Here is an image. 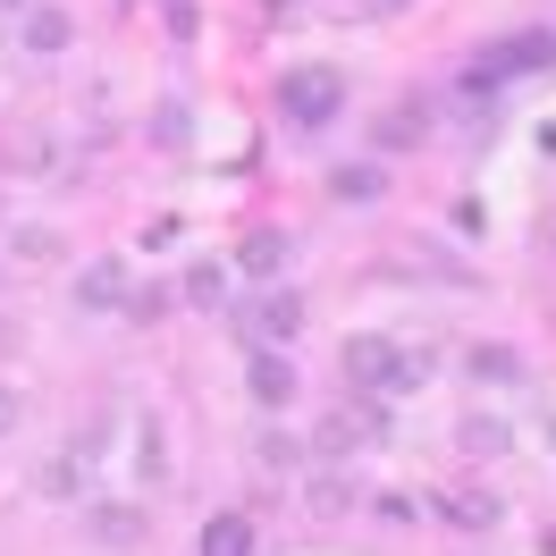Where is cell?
<instances>
[{"label":"cell","instance_id":"1","mask_svg":"<svg viewBox=\"0 0 556 556\" xmlns=\"http://www.w3.org/2000/svg\"><path fill=\"white\" fill-rule=\"evenodd\" d=\"M338 363H346V380L363 388V396H405V388H421V371H430L421 354L388 346V338H371V329H363V338H346V346H338Z\"/></svg>","mask_w":556,"mask_h":556},{"label":"cell","instance_id":"2","mask_svg":"<svg viewBox=\"0 0 556 556\" xmlns=\"http://www.w3.org/2000/svg\"><path fill=\"white\" fill-rule=\"evenodd\" d=\"M531 68H556V35H515V42H497V51H481L472 68H464V93H497V85H515V76Z\"/></svg>","mask_w":556,"mask_h":556},{"label":"cell","instance_id":"3","mask_svg":"<svg viewBox=\"0 0 556 556\" xmlns=\"http://www.w3.org/2000/svg\"><path fill=\"white\" fill-rule=\"evenodd\" d=\"M278 110H287L295 127H329V118L346 110V76L338 68H287L278 76Z\"/></svg>","mask_w":556,"mask_h":556},{"label":"cell","instance_id":"4","mask_svg":"<svg viewBox=\"0 0 556 556\" xmlns=\"http://www.w3.org/2000/svg\"><path fill=\"white\" fill-rule=\"evenodd\" d=\"M136 295H127V262L118 253H93L85 270H76V313H127Z\"/></svg>","mask_w":556,"mask_h":556},{"label":"cell","instance_id":"5","mask_svg":"<svg viewBox=\"0 0 556 556\" xmlns=\"http://www.w3.org/2000/svg\"><path fill=\"white\" fill-rule=\"evenodd\" d=\"M363 447H380V414L371 405H338L320 421V455H363Z\"/></svg>","mask_w":556,"mask_h":556},{"label":"cell","instance_id":"6","mask_svg":"<svg viewBox=\"0 0 556 556\" xmlns=\"http://www.w3.org/2000/svg\"><path fill=\"white\" fill-rule=\"evenodd\" d=\"M244 396H253V405H287V396H295V363L270 354V346H253V363H244Z\"/></svg>","mask_w":556,"mask_h":556},{"label":"cell","instance_id":"7","mask_svg":"<svg viewBox=\"0 0 556 556\" xmlns=\"http://www.w3.org/2000/svg\"><path fill=\"white\" fill-rule=\"evenodd\" d=\"M244 329H253L262 346H287V338L304 329V304H295V295H262V304H253V320H244Z\"/></svg>","mask_w":556,"mask_h":556},{"label":"cell","instance_id":"8","mask_svg":"<svg viewBox=\"0 0 556 556\" xmlns=\"http://www.w3.org/2000/svg\"><path fill=\"white\" fill-rule=\"evenodd\" d=\"M194 556H253V515H211Z\"/></svg>","mask_w":556,"mask_h":556},{"label":"cell","instance_id":"9","mask_svg":"<svg viewBox=\"0 0 556 556\" xmlns=\"http://www.w3.org/2000/svg\"><path fill=\"white\" fill-rule=\"evenodd\" d=\"M287 253H295V237H287V228H262V237H244V253H237V270H253V278H270V270H287Z\"/></svg>","mask_w":556,"mask_h":556},{"label":"cell","instance_id":"10","mask_svg":"<svg viewBox=\"0 0 556 556\" xmlns=\"http://www.w3.org/2000/svg\"><path fill=\"white\" fill-rule=\"evenodd\" d=\"M464 371H472V380H489V388H515V380H522V354H515V346H472V354H464Z\"/></svg>","mask_w":556,"mask_h":556},{"label":"cell","instance_id":"11","mask_svg":"<svg viewBox=\"0 0 556 556\" xmlns=\"http://www.w3.org/2000/svg\"><path fill=\"white\" fill-rule=\"evenodd\" d=\"M329 194H338V203H380V194H388V177L371 169V161H354V169L329 177Z\"/></svg>","mask_w":556,"mask_h":556},{"label":"cell","instance_id":"12","mask_svg":"<svg viewBox=\"0 0 556 556\" xmlns=\"http://www.w3.org/2000/svg\"><path fill=\"white\" fill-rule=\"evenodd\" d=\"M26 51H35V60L68 51V17H60V9H35V17H26Z\"/></svg>","mask_w":556,"mask_h":556},{"label":"cell","instance_id":"13","mask_svg":"<svg viewBox=\"0 0 556 556\" xmlns=\"http://www.w3.org/2000/svg\"><path fill=\"white\" fill-rule=\"evenodd\" d=\"M371 136H380L388 152H396V143H421V136H430V118H421V102H405V110H388V118L371 127Z\"/></svg>","mask_w":556,"mask_h":556},{"label":"cell","instance_id":"14","mask_svg":"<svg viewBox=\"0 0 556 556\" xmlns=\"http://www.w3.org/2000/svg\"><path fill=\"white\" fill-rule=\"evenodd\" d=\"M219 295H228V270H219V262H194V270H186V304H219Z\"/></svg>","mask_w":556,"mask_h":556},{"label":"cell","instance_id":"15","mask_svg":"<svg viewBox=\"0 0 556 556\" xmlns=\"http://www.w3.org/2000/svg\"><path fill=\"white\" fill-rule=\"evenodd\" d=\"M464 455H506V421H464Z\"/></svg>","mask_w":556,"mask_h":556},{"label":"cell","instance_id":"16","mask_svg":"<svg viewBox=\"0 0 556 556\" xmlns=\"http://www.w3.org/2000/svg\"><path fill=\"white\" fill-rule=\"evenodd\" d=\"M253 455H262L270 472H287V464H295V439H287V430H262V439H253Z\"/></svg>","mask_w":556,"mask_h":556},{"label":"cell","instance_id":"17","mask_svg":"<svg viewBox=\"0 0 556 556\" xmlns=\"http://www.w3.org/2000/svg\"><path fill=\"white\" fill-rule=\"evenodd\" d=\"M346 497H354L346 481H313V506H320V515H338V506H346Z\"/></svg>","mask_w":556,"mask_h":556},{"label":"cell","instance_id":"18","mask_svg":"<svg viewBox=\"0 0 556 556\" xmlns=\"http://www.w3.org/2000/svg\"><path fill=\"white\" fill-rule=\"evenodd\" d=\"M102 540H136V515H127V506H102Z\"/></svg>","mask_w":556,"mask_h":556},{"label":"cell","instance_id":"19","mask_svg":"<svg viewBox=\"0 0 556 556\" xmlns=\"http://www.w3.org/2000/svg\"><path fill=\"white\" fill-rule=\"evenodd\" d=\"M9 430H17V396L0 388V439H9Z\"/></svg>","mask_w":556,"mask_h":556},{"label":"cell","instance_id":"20","mask_svg":"<svg viewBox=\"0 0 556 556\" xmlns=\"http://www.w3.org/2000/svg\"><path fill=\"white\" fill-rule=\"evenodd\" d=\"M0 9H35V0H0Z\"/></svg>","mask_w":556,"mask_h":556}]
</instances>
